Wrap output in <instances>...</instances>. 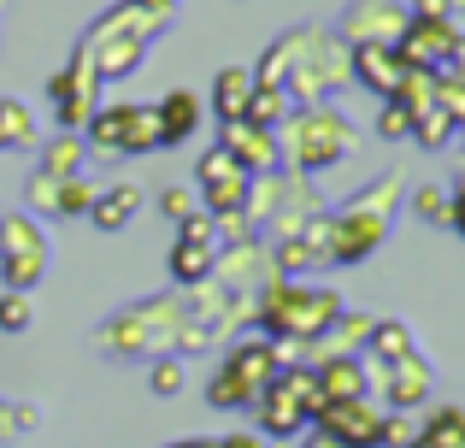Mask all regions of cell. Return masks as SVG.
Here are the masks:
<instances>
[{"label": "cell", "instance_id": "7a4b0ae2", "mask_svg": "<svg viewBox=\"0 0 465 448\" xmlns=\"http://www.w3.org/2000/svg\"><path fill=\"white\" fill-rule=\"evenodd\" d=\"M159 30H165V24H153L148 12H136L130 0H118V6L101 12V18H94V30L83 35V54L94 59L101 83H113V77H124V71L142 65V47H148Z\"/></svg>", "mask_w": 465, "mask_h": 448}, {"label": "cell", "instance_id": "4fadbf2b", "mask_svg": "<svg viewBox=\"0 0 465 448\" xmlns=\"http://www.w3.org/2000/svg\"><path fill=\"white\" fill-rule=\"evenodd\" d=\"M153 118H159V148H177V142H189L201 130V101L189 89H171L153 101Z\"/></svg>", "mask_w": 465, "mask_h": 448}, {"label": "cell", "instance_id": "ee69618b", "mask_svg": "<svg viewBox=\"0 0 465 448\" xmlns=\"http://www.w3.org/2000/svg\"><path fill=\"white\" fill-rule=\"evenodd\" d=\"M318 448H330V443H318Z\"/></svg>", "mask_w": 465, "mask_h": 448}, {"label": "cell", "instance_id": "8fae6325", "mask_svg": "<svg viewBox=\"0 0 465 448\" xmlns=\"http://www.w3.org/2000/svg\"><path fill=\"white\" fill-rule=\"evenodd\" d=\"M454 42H460V24L454 18H407V30H401V42H395V54L407 59V65H419V71H442L448 59H454Z\"/></svg>", "mask_w": 465, "mask_h": 448}, {"label": "cell", "instance_id": "e0dca14e", "mask_svg": "<svg viewBox=\"0 0 465 448\" xmlns=\"http://www.w3.org/2000/svg\"><path fill=\"white\" fill-rule=\"evenodd\" d=\"M424 395H430V366H424L419 354L395 360V366H389V413H407V407H419Z\"/></svg>", "mask_w": 465, "mask_h": 448}, {"label": "cell", "instance_id": "d4e9b609", "mask_svg": "<svg viewBox=\"0 0 465 448\" xmlns=\"http://www.w3.org/2000/svg\"><path fill=\"white\" fill-rule=\"evenodd\" d=\"M206 402H213V407H224V413H242V407H253V402H260V390H248V383H242L236 372H224V366H218V378L206 383Z\"/></svg>", "mask_w": 465, "mask_h": 448}, {"label": "cell", "instance_id": "ba28073f", "mask_svg": "<svg viewBox=\"0 0 465 448\" xmlns=\"http://www.w3.org/2000/svg\"><path fill=\"white\" fill-rule=\"evenodd\" d=\"M94 89H101V71H94V59L77 47V59H71V65L47 83V95H54V118H59V130H65V136H77V130L89 124Z\"/></svg>", "mask_w": 465, "mask_h": 448}, {"label": "cell", "instance_id": "f1b7e54d", "mask_svg": "<svg viewBox=\"0 0 465 448\" xmlns=\"http://www.w3.org/2000/svg\"><path fill=\"white\" fill-rule=\"evenodd\" d=\"M42 265H47V254H18V260H0V277L12 284V295H24V289L42 284Z\"/></svg>", "mask_w": 465, "mask_h": 448}, {"label": "cell", "instance_id": "ffe728a7", "mask_svg": "<svg viewBox=\"0 0 465 448\" xmlns=\"http://www.w3.org/2000/svg\"><path fill=\"white\" fill-rule=\"evenodd\" d=\"M213 260H218V248H206V242H177V248H171V277H177L183 289H201L206 277H213Z\"/></svg>", "mask_w": 465, "mask_h": 448}, {"label": "cell", "instance_id": "4316f807", "mask_svg": "<svg viewBox=\"0 0 465 448\" xmlns=\"http://www.w3.org/2000/svg\"><path fill=\"white\" fill-rule=\"evenodd\" d=\"M283 118H289V89H253V101H248V124L277 130Z\"/></svg>", "mask_w": 465, "mask_h": 448}, {"label": "cell", "instance_id": "6da1fadb", "mask_svg": "<svg viewBox=\"0 0 465 448\" xmlns=\"http://www.w3.org/2000/svg\"><path fill=\"white\" fill-rule=\"evenodd\" d=\"M341 313V301L330 289L312 284H272V295L260 301V324H265V343H318L330 331V319Z\"/></svg>", "mask_w": 465, "mask_h": 448}, {"label": "cell", "instance_id": "d6986e66", "mask_svg": "<svg viewBox=\"0 0 465 448\" xmlns=\"http://www.w3.org/2000/svg\"><path fill=\"white\" fill-rule=\"evenodd\" d=\"M136 207H142V189L136 184H106V189H94L89 219L101 224V230H118L124 219H136Z\"/></svg>", "mask_w": 465, "mask_h": 448}, {"label": "cell", "instance_id": "44dd1931", "mask_svg": "<svg viewBox=\"0 0 465 448\" xmlns=\"http://www.w3.org/2000/svg\"><path fill=\"white\" fill-rule=\"evenodd\" d=\"M18 254H47V242L24 213H0V260H18Z\"/></svg>", "mask_w": 465, "mask_h": 448}, {"label": "cell", "instance_id": "277c9868", "mask_svg": "<svg viewBox=\"0 0 465 448\" xmlns=\"http://www.w3.org/2000/svg\"><path fill=\"white\" fill-rule=\"evenodd\" d=\"M360 130L336 113V106H301L289 118V154H295L301 172H330L336 160H348Z\"/></svg>", "mask_w": 465, "mask_h": 448}, {"label": "cell", "instance_id": "7c38bea8", "mask_svg": "<svg viewBox=\"0 0 465 448\" xmlns=\"http://www.w3.org/2000/svg\"><path fill=\"white\" fill-rule=\"evenodd\" d=\"M224 154L242 165V172H272L277 165V154H283V142H277V130H260V124H224Z\"/></svg>", "mask_w": 465, "mask_h": 448}, {"label": "cell", "instance_id": "4dcf8cb0", "mask_svg": "<svg viewBox=\"0 0 465 448\" xmlns=\"http://www.w3.org/2000/svg\"><path fill=\"white\" fill-rule=\"evenodd\" d=\"M412 213H419V219H430V224H448V219H454V201H448V189H419Z\"/></svg>", "mask_w": 465, "mask_h": 448}, {"label": "cell", "instance_id": "836d02e7", "mask_svg": "<svg viewBox=\"0 0 465 448\" xmlns=\"http://www.w3.org/2000/svg\"><path fill=\"white\" fill-rule=\"evenodd\" d=\"M153 395H183V360H153Z\"/></svg>", "mask_w": 465, "mask_h": 448}, {"label": "cell", "instance_id": "ab89813d", "mask_svg": "<svg viewBox=\"0 0 465 448\" xmlns=\"http://www.w3.org/2000/svg\"><path fill=\"white\" fill-rule=\"evenodd\" d=\"M130 6H136V12H148L153 24H171V18H177V0H130Z\"/></svg>", "mask_w": 465, "mask_h": 448}, {"label": "cell", "instance_id": "8d00e7d4", "mask_svg": "<svg viewBox=\"0 0 465 448\" xmlns=\"http://www.w3.org/2000/svg\"><path fill=\"white\" fill-rule=\"evenodd\" d=\"M159 213H165V219H189V213H194V195H189V189H165V195H159Z\"/></svg>", "mask_w": 465, "mask_h": 448}, {"label": "cell", "instance_id": "cb8c5ba5", "mask_svg": "<svg viewBox=\"0 0 465 448\" xmlns=\"http://www.w3.org/2000/svg\"><path fill=\"white\" fill-rule=\"evenodd\" d=\"M0 148H35V118L24 101H0Z\"/></svg>", "mask_w": 465, "mask_h": 448}, {"label": "cell", "instance_id": "f35d334b", "mask_svg": "<svg viewBox=\"0 0 465 448\" xmlns=\"http://www.w3.org/2000/svg\"><path fill=\"white\" fill-rule=\"evenodd\" d=\"M407 18H436V24H442V18H454V0H412Z\"/></svg>", "mask_w": 465, "mask_h": 448}, {"label": "cell", "instance_id": "b9f144b4", "mask_svg": "<svg viewBox=\"0 0 465 448\" xmlns=\"http://www.w3.org/2000/svg\"><path fill=\"white\" fill-rule=\"evenodd\" d=\"M454 224L465 230V195H454Z\"/></svg>", "mask_w": 465, "mask_h": 448}, {"label": "cell", "instance_id": "83f0119b", "mask_svg": "<svg viewBox=\"0 0 465 448\" xmlns=\"http://www.w3.org/2000/svg\"><path fill=\"white\" fill-rule=\"evenodd\" d=\"M454 130H460V124H454V118H448V113H442L436 101L424 106V113H412V136H419L424 148H442V142L454 136Z\"/></svg>", "mask_w": 465, "mask_h": 448}, {"label": "cell", "instance_id": "f546056e", "mask_svg": "<svg viewBox=\"0 0 465 448\" xmlns=\"http://www.w3.org/2000/svg\"><path fill=\"white\" fill-rule=\"evenodd\" d=\"M42 172H47V177H77V172H83V142L59 136L54 148L42 154Z\"/></svg>", "mask_w": 465, "mask_h": 448}, {"label": "cell", "instance_id": "d590c367", "mask_svg": "<svg viewBox=\"0 0 465 448\" xmlns=\"http://www.w3.org/2000/svg\"><path fill=\"white\" fill-rule=\"evenodd\" d=\"M377 130H383V136H412V113L389 101V106H383V118H377Z\"/></svg>", "mask_w": 465, "mask_h": 448}, {"label": "cell", "instance_id": "2e32d148", "mask_svg": "<svg viewBox=\"0 0 465 448\" xmlns=\"http://www.w3.org/2000/svg\"><path fill=\"white\" fill-rule=\"evenodd\" d=\"M248 101H253V71L224 65L213 77V113H218V124H242V118H248Z\"/></svg>", "mask_w": 465, "mask_h": 448}, {"label": "cell", "instance_id": "7402d4cb", "mask_svg": "<svg viewBox=\"0 0 465 448\" xmlns=\"http://www.w3.org/2000/svg\"><path fill=\"white\" fill-rule=\"evenodd\" d=\"M365 348H371L383 366H395V360H407V354H412V331H407V324H395V319H383V324H371Z\"/></svg>", "mask_w": 465, "mask_h": 448}, {"label": "cell", "instance_id": "603a6c76", "mask_svg": "<svg viewBox=\"0 0 465 448\" xmlns=\"http://www.w3.org/2000/svg\"><path fill=\"white\" fill-rule=\"evenodd\" d=\"M430 448H465V407H436L419 431Z\"/></svg>", "mask_w": 465, "mask_h": 448}, {"label": "cell", "instance_id": "9a60e30c", "mask_svg": "<svg viewBox=\"0 0 465 448\" xmlns=\"http://www.w3.org/2000/svg\"><path fill=\"white\" fill-rule=\"evenodd\" d=\"M224 372H236L248 390H265V383L283 372V348H277V343H236L224 354Z\"/></svg>", "mask_w": 465, "mask_h": 448}, {"label": "cell", "instance_id": "9c48e42d", "mask_svg": "<svg viewBox=\"0 0 465 448\" xmlns=\"http://www.w3.org/2000/svg\"><path fill=\"white\" fill-rule=\"evenodd\" d=\"M312 419H318V437L330 448H377V431H383V413L365 407V395L360 402H324Z\"/></svg>", "mask_w": 465, "mask_h": 448}, {"label": "cell", "instance_id": "7bdbcfd3", "mask_svg": "<svg viewBox=\"0 0 465 448\" xmlns=\"http://www.w3.org/2000/svg\"><path fill=\"white\" fill-rule=\"evenodd\" d=\"M407 448H430V443H424V437H412V443H407Z\"/></svg>", "mask_w": 465, "mask_h": 448}, {"label": "cell", "instance_id": "ac0fdd59", "mask_svg": "<svg viewBox=\"0 0 465 448\" xmlns=\"http://www.w3.org/2000/svg\"><path fill=\"white\" fill-rule=\"evenodd\" d=\"M353 71H360L377 95H395L401 77H407V59H401L395 47H353Z\"/></svg>", "mask_w": 465, "mask_h": 448}, {"label": "cell", "instance_id": "484cf974", "mask_svg": "<svg viewBox=\"0 0 465 448\" xmlns=\"http://www.w3.org/2000/svg\"><path fill=\"white\" fill-rule=\"evenodd\" d=\"M89 201H94V184L89 177H59V195H54V219H83L89 213Z\"/></svg>", "mask_w": 465, "mask_h": 448}, {"label": "cell", "instance_id": "e575fe53", "mask_svg": "<svg viewBox=\"0 0 465 448\" xmlns=\"http://www.w3.org/2000/svg\"><path fill=\"white\" fill-rule=\"evenodd\" d=\"M24 189H30V207L54 213V195H59V177H47L42 165H35V177H30V184H24Z\"/></svg>", "mask_w": 465, "mask_h": 448}, {"label": "cell", "instance_id": "52a82bcc", "mask_svg": "<svg viewBox=\"0 0 465 448\" xmlns=\"http://www.w3.org/2000/svg\"><path fill=\"white\" fill-rule=\"evenodd\" d=\"M201 189H206V195H201L206 201V219H248V189H253V177L242 172L224 148L201 154Z\"/></svg>", "mask_w": 465, "mask_h": 448}, {"label": "cell", "instance_id": "1f68e13d", "mask_svg": "<svg viewBox=\"0 0 465 448\" xmlns=\"http://www.w3.org/2000/svg\"><path fill=\"white\" fill-rule=\"evenodd\" d=\"M419 431L407 425V413H383V431H377V448H407Z\"/></svg>", "mask_w": 465, "mask_h": 448}, {"label": "cell", "instance_id": "74e56055", "mask_svg": "<svg viewBox=\"0 0 465 448\" xmlns=\"http://www.w3.org/2000/svg\"><path fill=\"white\" fill-rule=\"evenodd\" d=\"M213 219H206V213H189V219H183V236L177 242H206V248H213Z\"/></svg>", "mask_w": 465, "mask_h": 448}, {"label": "cell", "instance_id": "60d3db41", "mask_svg": "<svg viewBox=\"0 0 465 448\" xmlns=\"http://www.w3.org/2000/svg\"><path fill=\"white\" fill-rule=\"evenodd\" d=\"M218 448H265V443H260V437H224Z\"/></svg>", "mask_w": 465, "mask_h": 448}, {"label": "cell", "instance_id": "3957f363", "mask_svg": "<svg viewBox=\"0 0 465 448\" xmlns=\"http://www.w3.org/2000/svg\"><path fill=\"white\" fill-rule=\"evenodd\" d=\"M395 189H401V177H383V184H377L371 195L348 201V207H341L336 219H330V260H336V265H353V260H365V254H371L377 242L389 236Z\"/></svg>", "mask_w": 465, "mask_h": 448}, {"label": "cell", "instance_id": "8992f818", "mask_svg": "<svg viewBox=\"0 0 465 448\" xmlns=\"http://www.w3.org/2000/svg\"><path fill=\"white\" fill-rule=\"evenodd\" d=\"M89 142L94 154H148L159 148V118L153 106H130V101H113L101 113H89Z\"/></svg>", "mask_w": 465, "mask_h": 448}, {"label": "cell", "instance_id": "5bb4252c", "mask_svg": "<svg viewBox=\"0 0 465 448\" xmlns=\"http://www.w3.org/2000/svg\"><path fill=\"white\" fill-rule=\"evenodd\" d=\"M312 378H318V407L324 402H360L365 395V366L353 354H324Z\"/></svg>", "mask_w": 465, "mask_h": 448}, {"label": "cell", "instance_id": "d6a6232c", "mask_svg": "<svg viewBox=\"0 0 465 448\" xmlns=\"http://www.w3.org/2000/svg\"><path fill=\"white\" fill-rule=\"evenodd\" d=\"M35 319V307L24 295H0V331H24Z\"/></svg>", "mask_w": 465, "mask_h": 448}, {"label": "cell", "instance_id": "30bf717a", "mask_svg": "<svg viewBox=\"0 0 465 448\" xmlns=\"http://www.w3.org/2000/svg\"><path fill=\"white\" fill-rule=\"evenodd\" d=\"M401 30H407V6H395V0H353L341 18L348 47H395Z\"/></svg>", "mask_w": 465, "mask_h": 448}, {"label": "cell", "instance_id": "5b68a950", "mask_svg": "<svg viewBox=\"0 0 465 448\" xmlns=\"http://www.w3.org/2000/svg\"><path fill=\"white\" fill-rule=\"evenodd\" d=\"M260 419H265V437H295L301 425H312L318 413V378L312 366H295V372H277L272 383L260 390Z\"/></svg>", "mask_w": 465, "mask_h": 448}]
</instances>
